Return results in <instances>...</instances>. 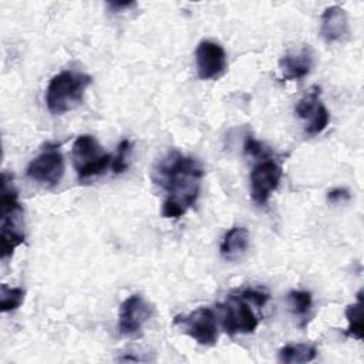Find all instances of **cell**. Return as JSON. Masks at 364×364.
<instances>
[{
  "label": "cell",
  "instance_id": "cell-1",
  "mask_svg": "<svg viewBox=\"0 0 364 364\" xmlns=\"http://www.w3.org/2000/svg\"><path fill=\"white\" fill-rule=\"evenodd\" d=\"M205 171L200 162L178 151H169L152 171V181L165 192L162 216L179 219L192 208L200 192Z\"/></svg>",
  "mask_w": 364,
  "mask_h": 364
},
{
  "label": "cell",
  "instance_id": "cell-2",
  "mask_svg": "<svg viewBox=\"0 0 364 364\" xmlns=\"http://www.w3.org/2000/svg\"><path fill=\"white\" fill-rule=\"evenodd\" d=\"M0 220V253L1 260H6L11 257L14 250L26 240L23 228V206L18 202L13 176L7 172L1 173Z\"/></svg>",
  "mask_w": 364,
  "mask_h": 364
},
{
  "label": "cell",
  "instance_id": "cell-3",
  "mask_svg": "<svg viewBox=\"0 0 364 364\" xmlns=\"http://www.w3.org/2000/svg\"><path fill=\"white\" fill-rule=\"evenodd\" d=\"M92 78L88 74L64 70L55 74L46 90V104L51 114L68 112L82 102Z\"/></svg>",
  "mask_w": 364,
  "mask_h": 364
},
{
  "label": "cell",
  "instance_id": "cell-4",
  "mask_svg": "<svg viewBox=\"0 0 364 364\" xmlns=\"http://www.w3.org/2000/svg\"><path fill=\"white\" fill-rule=\"evenodd\" d=\"M73 165L80 181L101 175L112 162V155L105 152L95 136L78 135L71 149Z\"/></svg>",
  "mask_w": 364,
  "mask_h": 364
},
{
  "label": "cell",
  "instance_id": "cell-5",
  "mask_svg": "<svg viewBox=\"0 0 364 364\" xmlns=\"http://www.w3.org/2000/svg\"><path fill=\"white\" fill-rule=\"evenodd\" d=\"M220 310V323L229 336L253 333L259 326V318L249 306L247 300L237 294H230L229 299L218 306Z\"/></svg>",
  "mask_w": 364,
  "mask_h": 364
},
{
  "label": "cell",
  "instance_id": "cell-6",
  "mask_svg": "<svg viewBox=\"0 0 364 364\" xmlns=\"http://www.w3.org/2000/svg\"><path fill=\"white\" fill-rule=\"evenodd\" d=\"M173 324L200 346H213L218 341V318L209 307H199L186 316H176Z\"/></svg>",
  "mask_w": 364,
  "mask_h": 364
},
{
  "label": "cell",
  "instance_id": "cell-7",
  "mask_svg": "<svg viewBox=\"0 0 364 364\" xmlns=\"http://www.w3.org/2000/svg\"><path fill=\"white\" fill-rule=\"evenodd\" d=\"M64 156L60 152L58 146H46L41 154L30 161L26 169V175L47 188L57 186L64 176Z\"/></svg>",
  "mask_w": 364,
  "mask_h": 364
},
{
  "label": "cell",
  "instance_id": "cell-8",
  "mask_svg": "<svg viewBox=\"0 0 364 364\" xmlns=\"http://www.w3.org/2000/svg\"><path fill=\"white\" fill-rule=\"evenodd\" d=\"M154 316L152 304L141 294L125 299L118 311V330L124 337H136L142 333L145 323Z\"/></svg>",
  "mask_w": 364,
  "mask_h": 364
},
{
  "label": "cell",
  "instance_id": "cell-9",
  "mask_svg": "<svg viewBox=\"0 0 364 364\" xmlns=\"http://www.w3.org/2000/svg\"><path fill=\"white\" fill-rule=\"evenodd\" d=\"M283 171L282 166L270 159H260L250 172V196L257 205L267 203L270 195L277 189Z\"/></svg>",
  "mask_w": 364,
  "mask_h": 364
},
{
  "label": "cell",
  "instance_id": "cell-10",
  "mask_svg": "<svg viewBox=\"0 0 364 364\" xmlns=\"http://www.w3.org/2000/svg\"><path fill=\"white\" fill-rule=\"evenodd\" d=\"M196 71L200 80L218 78L226 68L225 48L212 40H202L195 50Z\"/></svg>",
  "mask_w": 364,
  "mask_h": 364
},
{
  "label": "cell",
  "instance_id": "cell-11",
  "mask_svg": "<svg viewBox=\"0 0 364 364\" xmlns=\"http://www.w3.org/2000/svg\"><path fill=\"white\" fill-rule=\"evenodd\" d=\"M314 65V54L311 47L303 46L297 51L284 54L279 60V68L282 71V78L284 81L301 80L310 74Z\"/></svg>",
  "mask_w": 364,
  "mask_h": 364
},
{
  "label": "cell",
  "instance_id": "cell-12",
  "mask_svg": "<svg viewBox=\"0 0 364 364\" xmlns=\"http://www.w3.org/2000/svg\"><path fill=\"white\" fill-rule=\"evenodd\" d=\"M320 34L327 43L343 41L350 34L348 17L340 6L327 7L321 14Z\"/></svg>",
  "mask_w": 364,
  "mask_h": 364
},
{
  "label": "cell",
  "instance_id": "cell-13",
  "mask_svg": "<svg viewBox=\"0 0 364 364\" xmlns=\"http://www.w3.org/2000/svg\"><path fill=\"white\" fill-rule=\"evenodd\" d=\"M249 232L243 226H233L230 228L220 243V255L223 259L235 262L240 259L249 247Z\"/></svg>",
  "mask_w": 364,
  "mask_h": 364
},
{
  "label": "cell",
  "instance_id": "cell-14",
  "mask_svg": "<svg viewBox=\"0 0 364 364\" xmlns=\"http://www.w3.org/2000/svg\"><path fill=\"white\" fill-rule=\"evenodd\" d=\"M317 357V348L307 343L286 344L279 350V361L284 364H300L313 361Z\"/></svg>",
  "mask_w": 364,
  "mask_h": 364
},
{
  "label": "cell",
  "instance_id": "cell-15",
  "mask_svg": "<svg viewBox=\"0 0 364 364\" xmlns=\"http://www.w3.org/2000/svg\"><path fill=\"white\" fill-rule=\"evenodd\" d=\"M348 327L344 331L347 337L363 340L364 336V324H363V290L357 294V301L353 304H348L344 310Z\"/></svg>",
  "mask_w": 364,
  "mask_h": 364
},
{
  "label": "cell",
  "instance_id": "cell-16",
  "mask_svg": "<svg viewBox=\"0 0 364 364\" xmlns=\"http://www.w3.org/2000/svg\"><path fill=\"white\" fill-rule=\"evenodd\" d=\"M320 95H321V88L318 85H311L304 95L297 101L296 104V115L301 119L309 121L321 107V101H320Z\"/></svg>",
  "mask_w": 364,
  "mask_h": 364
},
{
  "label": "cell",
  "instance_id": "cell-17",
  "mask_svg": "<svg viewBox=\"0 0 364 364\" xmlns=\"http://www.w3.org/2000/svg\"><path fill=\"white\" fill-rule=\"evenodd\" d=\"M24 290L20 287H9L6 283L0 286V310L9 313L17 310L24 301Z\"/></svg>",
  "mask_w": 364,
  "mask_h": 364
},
{
  "label": "cell",
  "instance_id": "cell-18",
  "mask_svg": "<svg viewBox=\"0 0 364 364\" xmlns=\"http://www.w3.org/2000/svg\"><path fill=\"white\" fill-rule=\"evenodd\" d=\"M290 310L297 317H306L313 306V297L310 291L306 290H291L287 294Z\"/></svg>",
  "mask_w": 364,
  "mask_h": 364
},
{
  "label": "cell",
  "instance_id": "cell-19",
  "mask_svg": "<svg viewBox=\"0 0 364 364\" xmlns=\"http://www.w3.org/2000/svg\"><path fill=\"white\" fill-rule=\"evenodd\" d=\"M131 148H132V145H131L129 139H122L118 144L117 152L111 162V168H112L114 173H122L128 169V158L131 154Z\"/></svg>",
  "mask_w": 364,
  "mask_h": 364
},
{
  "label": "cell",
  "instance_id": "cell-20",
  "mask_svg": "<svg viewBox=\"0 0 364 364\" xmlns=\"http://www.w3.org/2000/svg\"><path fill=\"white\" fill-rule=\"evenodd\" d=\"M330 122V112L328 109L321 104V107L318 108V111L307 121L306 124V134L309 135H317L320 132H323L326 129V127Z\"/></svg>",
  "mask_w": 364,
  "mask_h": 364
},
{
  "label": "cell",
  "instance_id": "cell-21",
  "mask_svg": "<svg viewBox=\"0 0 364 364\" xmlns=\"http://www.w3.org/2000/svg\"><path fill=\"white\" fill-rule=\"evenodd\" d=\"M236 294L250 303H255L256 306H263L269 300V294L257 289H243L239 290Z\"/></svg>",
  "mask_w": 364,
  "mask_h": 364
},
{
  "label": "cell",
  "instance_id": "cell-22",
  "mask_svg": "<svg viewBox=\"0 0 364 364\" xmlns=\"http://www.w3.org/2000/svg\"><path fill=\"white\" fill-rule=\"evenodd\" d=\"M245 152L247 155H252L255 158H269V154H267V149L263 146V144H260L259 141H256L255 138L252 136H247L246 138V142H245Z\"/></svg>",
  "mask_w": 364,
  "mask_h": 364
},
{
  "label": "cell",
  "instance_id": "cell-23",
  "mask_svg": "<svg viewBox=\"0 0 364 364\" xmlns=\"http://www.w3.org/2000/svg\"><path fill=\"white\" fill-rule=\"evenodd\" d=\"M351 198L350 191L346 188H336L327 192V202L328 203H340V202H346Z\"/></svg>",
  "mask_w": 364,
  "mask_h": 364
},
{
  "label": "cell",
  "instance_id": "cell-24",
  "mask_svg": "<svg viewBox=\"0 0 364 364\" xmlns=\"http://www.w3.org/2000/svg\"><path fill=\"white\" fill-rule=\"evenodd\" d=\"M108 7H111L112 10H127L129 7L136 6L135 1H108L107 3Z\"/></svg>",
  "mask_w": 364,
  "mask_h": 364
}]
</instances>
